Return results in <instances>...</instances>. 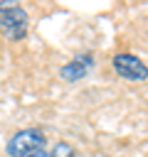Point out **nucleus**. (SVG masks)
Returning a JSON list of instances; mask_svg holds the SVG:
<instances>
[{
    "instance_id": "2",
    "label": "nucleus",
    "mask_w": 148,
    "mask_h": 157,
    "mask_svg": "<svg viewBox=\"0 0 148 157\" xmlns=\"http://www.w3.org/2000/svg\"><path fill=\"white\" fill-rule=\"evenodd\" d=\"M35 150H44V135L37 128L20 130L7 140V155L10 157H22V155H30Z\"/></svg>"
},
{
    "instance_id": "1",
    "label": "nucleus",
    "mask_w": 148,
    "mask_h": 157,
    "mask_svg": "<svg viewBox=\"0 0 148 157\" xmlns=\"http://www.w3.org/2000/svg\"><path fill=\"white\" fill-rule=\"evenodd\" d=\"M0 32L12 42L27 34V12L17 5V0L0 2Z\"/></svg>"
},
{
    "instance_id": "4",
    "label": "nucleus",
    "mask_w": 148,
    "mask_h": 157,
    "mask_svg": "<svg viewBox=\"0 0 148 157\" xmlns=\"http://www.w3.org/2000/svg\"><path fill=\"white\" fill-rule=\"evenodd\" d=\"M91 66H94V59H91V54H79V56H74L69 64H64V66L59 69V76H62L64 81L74 83V81L84 78V76L91 71Z\"/></svg>"
},
{
    "instance_id": "6",
    "label": "nucleus",
    "mask_w": 148,
    "mask_h": 157,
    "mask_svg": "<svg viewBox=\"0 0 148 157\" xmlns=\"http://www.w3.org/2000/svg\"><path fill=\"white\" fill-rule=\"evenodd\" d=\"M22 157H49V152H44V150H35V152H30V155H22Z\"/></svg>"
},
{
    "instance_id": "3",
    "label": "nucleus",
    "mask_w": 148,
    "mask_h": 157,
    "mask_svg": "<svg viewBox=\"0 0 148 157\" xmlns=\"http://www.w3.org/2000/svg\"><path fill=\"white\" fill-rule=\"evenodd\" d=\"M111 64H113V71H116L121 78H126V81H133V83L148 81V66H146L136 54H128V52L116 54V56L111 59Z\"/></svg>"
},
{
    "instance_id": "5",
    "label": "nucleus",
    "mask_w": 148,
    "mask_h": 157,
    "mask_svg": "<svg viewBox=\"0 0 148 157\" xmlns=\"http://www.w3.org/2000/svg\"><path fill=\"white\" fill-rule=\"evenodd\" d=\"M49 157H74V147L69 142H57L49 152Z\"/></svg>"
}]
</instances>
